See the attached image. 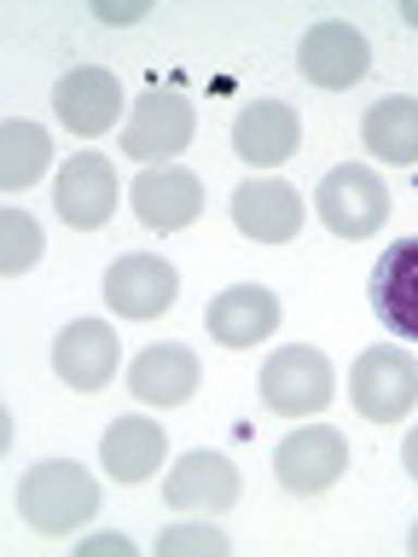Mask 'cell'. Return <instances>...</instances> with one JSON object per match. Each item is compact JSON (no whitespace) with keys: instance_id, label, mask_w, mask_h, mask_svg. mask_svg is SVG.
I'll list each match as a JSON object with an SVG mask.
<instances>
[{"instance_id":"obj_16","label":"cell","mask_w":418,"mask_h":557,"mask_svg":"<svg viewBox=\"0 0 418 557\" xmlns=\"http://www.w3.org/2000/svg\"><path fill=\"white\" fill-rule=\"evenodd\" d=\"M296 146H303V116L285 99H250L233 116V151L250 169H279Z\"/></svg>"},{"instance_id":"obj_20","label":"cell","mask_w":418,"mask_h":557,"mask_svg":"<svg viewBox=\"0 0 418 557\" xmlns=\"http://www.w3.org/2000/svg\"><path fill=\"white\" fill-rule=\"evenodd\" d=\"M360 139L378 163H395V169L418 163V99H378L360 116Z\"/></svg>"},{"instance_id":"obj_27","label":"cell","mask_w":418,"mask_h":557,"mask_svg":"<svg viewBox=\"0 0 418 557\" xmlns=\"http://www.w3.org/2000/svg\"><path fill=\"white\" fill-rule=\"evenodd\" d=\"M401 24H413V29H418V0H401Z\"/></svg>"},{"instance_id":"obj_28","label":"cell","mask_w":418,"mask_h":557,"mask_svg":"<svg viewBox=\"0 0 418 557\" xmlns=\"http://www.w3.org/2000/svg\"><path fill=\"white\" fill-rule=\"evenodd\" d=\"M407 546H413V557H418V522H413V534H407Z\"/></svg>"},{"instance_id":"obj_22","label":"cell","mask_w":418,"mask_h":557,"mask_svg":"<svg viewBox=\"0 0 418 557\" xmlns=\"http://www.w3.org/2000/svg\"><path fill=\"white\" fill-rule=\"evenodd\" d=\"M35 261H41V221H35L29 209H7V215H0V273L17 278V273H29Z\"/></svg>"},{"instance_id":"obj_1","label":"cell","mask_w":418,"mask_h":557,"mask_svg":"<svg viewBox=\"0 0 418 557\" xmlns=\"http://www.w3.org/2000/svg\"><path fill=\"white\" fill-rule=\"evenodd\" d=\"M17 511L35 534L59 540V534H76L87 517L99 511V482L87 476V465L76 459H41L24 470L17 482Z\"/></svg>"},{"instance_id":"obj_9","label":"cell","mask_w":418,"mask_h":557,"mask_svg":"<svg viewBox=\"0 0 418 557\" xmlns=\"http://www.w3.org/2000/svg\"><path fill=\"white\" fill-rule=\"evenodd\" d=\"M238 465L233 459H221V453H186L181 465L163 476V499H169V511H198V517H221V511H233V499H238Z\"/></svg>"},{"instance_id":"obj_19","label":"cell","mask_w":418,"mask_h":557,"mask_svg":"<svg viewBox=\"0 0 418 557\" xmlns=\"http://www.w3.org/2000/svg\"><path fill=\"white\" fill-rule=\"evenodd\" d=\"M169 459V435L157 418H116L111 430L99 435V465L111 482H146L157 476V465Z\"/></svg>"},{"instance_id":"obj_11","label":"cell","mask_w":418,"mask_h":557,"mask_svg":"<svg viewBox=\"0 0 418 557\" xmlns=\"http://www.w3.org/2000/svg\"><path fill=\"white\" fill-rule=\"evenodd\" d=\"M52 209H59L64 226H82V233L104 226L116 209V169L99 151H76L52 181Z\"/></svg>"},{"instance_id":"obj_14","label":"cell","mask_w":418,"mask_h":557,"mask_svg":"<svg viewBox=\"0 0 418 557\" xmlns=\"http://www.w3.org/2000/svg\"><path fill=\"white\" fill-rule=\"evenodd\" d=\"M204 209V181L181 163H157L134 181V215L151 233H181L186 221H198Z\"/></svg>"},{"instance_id":"obj_10","label":"cell","mask_w":418,"mask_h":557,"mask_svg":"<svg viewBox=\"0 0 418 557\" xmlns=\"http://www.w3.org/2000/svg\"><path fill=\"white\" fill-rule=\"evenodd\" d=\"M52 111H59V122L70 134L94 139L104 128H116L122 82L104 64H76V70H64V76H59V87H52Z\"/></svg>"},{"instance_id":"obj_12","label":"cell","mask_w":418,"mask_h":557,"mask_svg":"<svg viewBox=\"0 0 418 557\" xmlns=\"http://www.w3.org/2000/svg\"><path fill=\"white\" fill-rule=\"evenodd\" d=\"M122 360L116 348V331L104 320H70L59 337H52V372H59V383H70V389L82 395H99L104 383H111Z\"/></svg>"},{"instance_id":"obj_6","label":"cell","mask_w":418,"mask_h":557,"mask_svg":"<svg viewBox=\"0 0 418 557\" xmlns=\"http://www.w3.org/2000/svg\"><path fill=\"white\" fill-rule=\"evenodd\" d=\"M343 470H348V442H343V430H331V424L291 430L285 442H279V453H273V482L285 487V494H296V499L325 494Z\"/></svg>"},{"instance_id":"obj_15","label":"cell","mask_w":418,"mask_h":557,"mask_svg":"<svg viewBox=\"0 0 418 557\" xmlns=\"http://www.w3.org/2000/svg\"><path fill=\"white\" fill-rule=\"evenodd\" d=\"M198 383H204V366L186 343H151L128 366V389L146 407H186L198 395Z\"/></svg>"},{"instance_id":"obj_13","label":"cell","mask_w":418,"mask_h":557,"mask_svg":"<svg viewBox=\"0 0 418 557\" xmlns=\"http://www.w3.org/2000/svg\"><path fill=\"white\" fill-rule=\"evenodd\" d=\"M233 226L256 244H291L303 233V198H296V186L268 181V174L238 181L233 186Z\"/></svg>"},{"instance_id":"obj_25","label":"cell","mask_w":418,"mask_h":557,"mask_svg":"<svg viewBox=\"0 0 418 557\" xmlns=\"http://www.w3.org/2000/svg\"><path fill=\"white\" fill-rule=\"evenodd\" d=\"M146 12H151L146 0H128V7H99V0H94V17H99V24H139Z\"/></svg>"},{"instance_id":"obj_5","label":"cell","mask_w":418,"mask_h":557,"mask_svg":"<svg viewBox=\"0 0 418 557\" xmlns=\"http://www.w3.org/2000/svg\"><path fill=\"white\" fill-rule=\"evenodd\" d=\"M192 128H198V111H192L186 94H174V87H151V94H139L128 128H122V151L134 157V163H174L186 146H192Z\"/></svg>"},{"instance_id":"obj_4","label":"cell","mask_w":418,"mask_h":557,"mask_svg":"<svg viewBox=\"0 0 418 557\" xmlns=\"http://www.w3.org/2000/svg\"><path fill=\"white\" fill-rule=\"evenodd\" d=\"M348 400H355V412L372 418V424L407 418L418 407V360L395 343L366 348V355L355 360V372H348Z\"/></svg>"},{"instance_id":"obj_2","label":"cell","mask_w":418,"mask_h":557,"mask_svg":"<svg viewBox=\"0 0 418 557\" xmlns=\"http://www.w3.org/2000/svg\"><path fill=\"white\" fill-rule=\"evenodd\" d=\"M256 389H261V400H268L279 418H314V412L331 407L337 377H331V360L314 343H285L279 355L261 360Z\"/></svg>"},{"instance_id":"obj_26","label":"cell","mask_w":418,"mask_h":557,"mask_svg":"<svg viewBox=\"0 0 418 557\" xmlns=\"http://www.w3.org/2000/svg\"><path fill=\"white\" fill-rule=\"evenodd\" d=\"M401 459H407V476L418 482V430H407V442H401Z\"/></svg>"},{"instance_id":"obj_17","label":"cell","mask_w":418,"mask_h":557,"mask_svg":"<svg viewBox=\"0 0 418 557\" xmlns=\"http://www.w3.org/2000/svg\"><path fill=\"white\" fill-rule=\"evenodd\" d=\"M372 313L395 337L418 343V238H401L372 268Z\"/></svg>"},{"instance_id":"obj_7","label":"cell","mask_w":418,"mask_h":557,"mask_svg":"<svg viewBox=\"0 0 418 557\" xmlns=\"http://www.w3.org/2000/svg\"><path fill=\"white\" fill-rule=\"evenodd\" d=\"M296 70L314 87H325V94H343V87H360L372 76V47H366V35L355 24L320 17V24H308L303 47H296Z\"/></svg>"},{"instance_id":"obj_23","label":"cell","mask_w":418,"mask_h":557,"mask_svg":"<svg viewBox=\"0 0 418 557\" xmlns=\"http://www.w3.org/2000/svg\"><path fill=\"white\" fill-rule=\"evenodd\" d=\"M157 552L163 557H226V534L216 522H174V529L157 534Z\"/></svg>"},{"instance_id":"obj_18","label":"cell","mask_w":418,"mask_h":557,"mask_svg":"<svg viewBox=\"0 0 418 557\" xmlns=\"http://www.w3.org/2000/svg\"><path fill=\"white\" fill-rule=\"evenodd\" d=\"M204 325L221 348H256L261 337H273V325H279V296L268 285H233L209 302Z\"/></svg>"},{"instance_id":"obj_24","label":"cell","mask_w":418,"mask_h":557,"mask_svg":"<svg viewBox=\"0 0 418 557\" xmlns=\"http://www.w3.org/2000/svg\"><path fill=\"white\" fill-rule=\"evenodd\" d=\"M94 552H116V557H128V552H134V540H128V534H87L82 546H76V557H94Z\"/></svg>"},{"instance_id":"obj_3","label":"cell","mask_w":418,"mask_h":557,"mask_svg":"<svg viewBox=\"0 0 418 557\" xmlns=\"http://www.w3.org/2000/svg\"><path fill=\"white\" fill-rule=\"evenodd\" d=\"M314 203H320V221H325V233H337V238H372L383 221H390V186L378 181V169H366V163H337V169H325V181L320 191H314Z\"/></svg>"},{"instance_id":"obj_8","label":"cell","mask_w":418,"mask_h":557,"mask_svg":"<svg viewBox=\"0 0 418 557\" xmlns=\"http://www.w3.org/2000/svg\"><path fill=\"white\" fill-rule=\"evenodd\" d=\"M181 296V273L163 256H116L104 268V302H111L116 320H157L169 313V302Z\"/></svg>"},{"instance_id":"obj_21","label":"cell","mask_w":418,"mask_h":557,"mask_svg":"<svg viewBox=\"0 0 418 557\" xmlns=\"http://www.w3.org/2000/svg\"><path fill=\"white\" fill-rule=\"evenodd\" d=\"M47 163H52V139L41 122H24V116L0 122V186L24 191L47 174Z\"/></svg>"}]
</instances>
